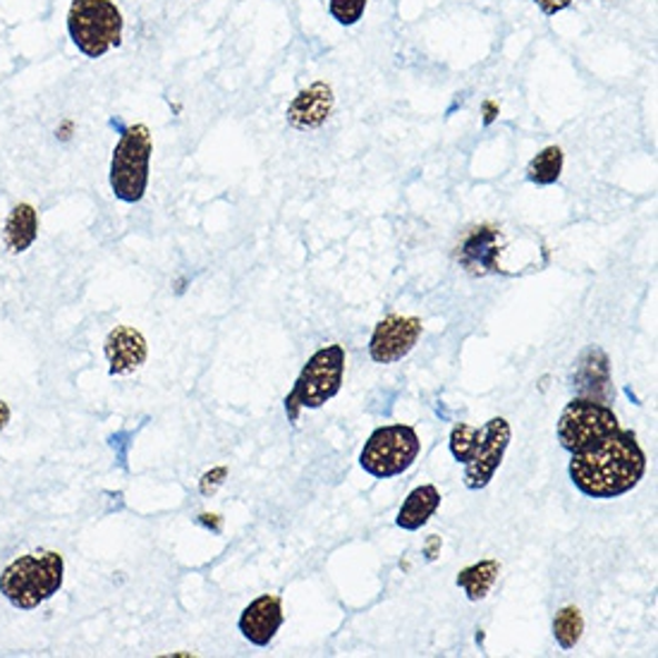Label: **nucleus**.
<instances>
[{"instance_id":"nucleus-11","label":"nucleus","mask_w":658,"mask_h":658,"mask_svg":"<svg viewBox=\"0 0 658 658\" xmlns=\"http://www.w3.org/2000/svg\"><path fill=\"white\" fill-rule=\"evenodd\" d=\"M103 352L108 359V373L111 376H128L137 371L147 362V340L132 326H116L106 338Z\"/></svg>"},{"instance_id":"nucleus-5","label":"nucleus","mask_w":658,"mask_h":658,"mask_svg":"<svg viewBox=\"0 0 658 658\" xmlns=\"http://www.w3.org/2000/svg\"><path fill=\"white\" fill-rule=\"evenodd\" d=\"M68 34L84 58L99 60L122 43V12L113 0H72Z\"/></svg>"},{"instance_id":"nucleus-23","label":"nucleus","mask_w":658,"mask_h":658,"mask_svg":"<svg viewBox=\"0 0 658 658\" xmlns=\"http://www.w3.org/2000/svg\"><path fill=\"white\" fill-rule=\"evenodd\" d=\"M438 548H441V539H438V537H431L429 544H427V558H429V560L436 558V551H438Z\"/></svg>"},{"instance_id":"nucleus-15","label":"nucleus","mask_w":658,"mask_h":658,"mask_svg":"<svg viewBox=\"0 0 658 658\" xmlns=\"http://www.w3.org/2000/svg\"><path fill=\"white\" fill-rule=\"evenodd\" d=\"M39 213L31 203H18L8 216L3 228V242L10 255H22L37 242Z\"/></svg>"},{"instance_id":"nucleus-4","label":"nucleus","mask_w":658,"mask_h":658,"mask_svg":"<svg viewBox=\"0 0 658 658\" xmlns=\"http://www.w3.org/2000/svg\"><path fill=\"white\" fill-rule=\"evenodd\" d=\"M345 376V350L342 345H326L309 357V362L297 376V381L286 398L288 419H300L302 410H319L328 400H333L342 388Z\"/></svg>"},{"instance_id":"nucleus-7","label":"nucleus","mask_w":658,"mask_h":658,"mask_svg":"<svg viewBox=\"0 0 658 658\" xmlns=\"http://www.w3.org/2000/svg\"><path fill=\"white\" fill-rule=\"evenodd\" d=\"M421 450V441L412 427L390 425L376 429L359 452V465L373 479H393L410 469Z\"/></svg>"},{"instance_id":"nucleus-18","label":"nucleus","mask_w":658,"mask_h":658,"mask_svg":"<svg viewBox=\"0 0 658 658\" xmlns=\"http://www.w3.org/2000/svg\"><path fill=\"white\" fill-rule=\"evenodd\" d=\"M585 632V618L579 614L577 606L560 608L554 620V637L560 649H575L577 641L582 639Z\"/></svg>"},{"instance_id":"nucleus-8","label":"nucleus","mask_w":658,"mask_h":658,"mask_svg":"<svg viewBox=\"0 0 658 658\" xmlns=\"http://www.w3.org/2000/svg\"><path fill=\"white\" fill-rule=\"evenodd\" d=\"M618 429V417L606 402L579 396L566 405L558 419V441L568 452H579L601 443Z\"/></svg>"},{"instance_id":"nucleus-10","label":"nucleus","mask_w":658,"mask_h":658,"mask_svg":"<svg viewBox=\"0 0 658 658\" xmlns=\"http://www.w3.org/2000/svg\"><path fill=\"white\" fill-rule=\"evenodd\" d=\"M283 601H280V597H273V594H263V597L255 599L242 610L238 628L255 647H269L278 630L283 628Z\"/></svg>"},{"instance_id":"nucleus-3","label":"nucleus","mask_w":658,"mask_h":658,"mask_svg":"<svg viewBox=\"0 0 658 658\" xmlns=\"http://www.w3.org/2000/svg\"><path fill=\"white\" fill-rule=\"evenodd\" d=\"M66 579V560L56 551L14 558L0 575V594L20 610H34L53 599Z\"/></svg>"},{"instance_id":"nucleus-22","label":"nucleus","mask_w":658,"mask_h":658,"mask_svg":"<svg viewBox=\"0 0 658 658\" xmlns=\"http://www.w3.org/2000/svg\"><path fill=\"white\" fill-rule=\"evenodd\" d=\"M8 421H10V407H8V402L0 400V431L8 427Z\"/></svg>"},{"instance_id":"nucleus-6","label":"nucleus","mask_w":658,"mask_h":658,"mask_svg":"<svg viewBox=\"0 0 658 658\" xmlns=\"http://www.w3.org/2000/svg\"><path fill=\"white\" fill-rule=\"evenodd\" d=\"M153 139L147 124H130L122 130L120 142L111 156V190L124 203L142 201L149 185V163Z\"/></svg>"},{"instance_id":"nucleus-12","label":"nucleus","mask_w":658,"mask_h":658,"mask_svg":"<svg viewBox=\"0 0 658 658\" xmlns=\"http://www.w3.org/2000/svg\"><path fill=\"white\" fill-rule=\"evenodd\" d=\"M333 111V89L326 82L311 84L300 91L288 106V124L292 130H317Z\"/></svg>"},{"instance_id":"nucleus-21","label":"nucleus","mask_w":658,"mask_h":658,"mask_svg":"<svg viewBox=\"0 0 658 658\" xmlns=\"http://www.w3.org/2000/svg\"><path fill=\"white\" fill-rule=\"evenodd\" d=\"M228 472H226V467H221V469H213V472H209V475H203V479H201V491L209 487L211 483V489H209V493H213L216 491V487L218 483H223V477H226ZM207 493V496H209Z\"/></svg>"},{"instance_id":"nucleus-9","label":"nucleus","mask_w":658,"mask_h":658,"mask_svg":"<svg viewBox=\"0 0 658 658\" xmlns=\"http://www.w3.org/2000/svg\"><path fill=\"white\" fill-rule=\"evenodd\" d=\"M417 317H386L376 323L369 340V357L376 365H396L410 355L421 336Z\"/></svg>"},{"instance_id":"nucleus-19","label":"nucleus","mask_w":658,"mask_h":658,"mask_svg":"<svg viewBox=\"0 0 658 658\" xmlns=\"http://www.w3.org/2000/svg\"><path fill=\"white\" fill-rule=\"evenodd\" d=\"M365 10L367 0H328V12H331V18L342 27L357 24L362 20Z\"/></svg>"},{"instance_id":"nucleus-2","label":"nucleus","mask_w":658,"mask_h":658,"mask_svg":"<svg viewBox=\"0 0 658 658\" xmlns=\"http://www.w3.org/2000/svg\"><path fill=\"white\" fill-rule=\"evenodd\" d=\"M512 429L508 419L493 417L481 429L458 425L450 433V452L465 465V487L469 491L487 489L506 458Z\"/></svg>"},{"instance_id":"nucleus-14","label":"nucleus","mask_w":658,"mask_h":658,"mask_svg":"<svg viewBox=\"0 0 658 658\" xmlns=\"http://www.w3.org/2000/svg\"><path fill=\"white\" fill-rule=\"evenodd\" d=\"M438 506H441V491H438L433 483L417 487L415 491H410V496L405 498L402 508L398 510L396 525L405 531H417L431 520Z\"/></svg>"},{"instance_id":"nucleus-13","label":"nucleus","mask_w":658,"mask_h":658,"mask_svg":"<svg viewBox=\"0 0 658 658\" xmlns=\"http://www.w3.org/2000/svg\"><path fill=\"white\" fill-rule=\"evenodd\" d=\"M498 232L493 228H477L460 247V261L467 271H498Z\"/></svg>"},{"instance_id":"nucleus-16","label":"nucleus","mask_w":658,"mask_h":658,"mask_svg":"<svg viewBox=\"0 0 658 658\" xmlns=\"http://www.w3.org/2000/svg\"><path fill=\"white\" fill-rule=\"evenodd\" d=\"M500 575V562L493 558L479 560L475 566L460 570L458 587L467 594L469 601H483L491 594L496 579Z\"/></svg>"},{"instance_id":"nucleus-17","label":"nucleus","mask_w":658,"mask_h":658,"mask_svg":"<svg viewBox=\"0 0 658 658\" xmlns=\"http://www.w3.org/2000/svg\"><path fill=\"white\" fill-rule=\"evenodd\" d=\"M560 172H562V149L560 147H546L544 151H539L535 159L529 161L527 166V180L548 187V185H556L560 180Z\"/></svg>"},{"instance_id":"nucleus-1","label":"nucleus","mask_w":658,"mask_h":658,"mask_svg":"<svg viewBox=\"0 0 658 658\" xmlns=\"http://www.w3.org/2000/svg\"><path fill=\"white\" fill-rule=\"evenodd\" d=\"M647 458L632 431H614L601 443L572 452L570 481L579 493L610 500L630 493L645 477Z\"/></svg>"},{"instance_id":"nucleus-20","label":"nucleus","mask_w":658,"mask_h":658,"mask_svg":"<svg viewBox=\"0 0 658 658\" xmlns=\"http://www.w3.org/2000/svg\"><path fill=\"white\" fill-rule=\"evenodd\" d=\"M535 3L539 6V10L544 14H548V18H551V14H558V12H562L566 8H570L572 0H535Z\"/></svg>"}]
</instances>
